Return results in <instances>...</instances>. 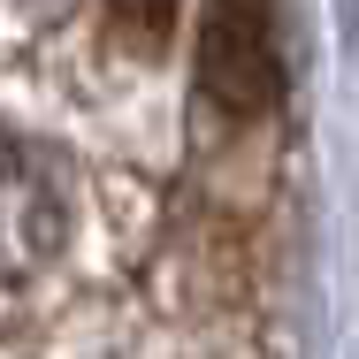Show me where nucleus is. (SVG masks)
I'll use <instances>...</instances> for the list:
<instances>
[{
  "label": "nucleus",
  "instance_id": "f257e3e1",
  "mask_svg": "<svg viewBox=\"0 0 359 359\" xmlns=\"http://www.w3.org/2000/svg\"><path fill=\"white\" fill-rule=\"evenodd\" d=\"M69 237V184L46 145L0 130V313H15L54 276Z\"/></svg>",
  "mask_w": 359,
  "mask_h": 359
},
{
  "label": "nucleus",
  "instance_id": "f03ea898",
  "mask_svg": "<svg viewBox=\"0 0 359 359\" xmlns=\"http://www.w3.org/2000/svg\"><path fill=\"white\" fill-rule=\"evenodd\" d=\"M199 92L222 115H268L283 100V39L268 0H207L199 15Z\"/></svg>",
  "mask_w": 359,
  "mask_h": 359
},
{
  "label": "nucleus",
  "instance_id": "7ed1b4c3",
  "mask_svg": "<svg viewBox=\"0 0 359 359\" xmlns=\"http://www.w3.org/2000/svg\"><path fill=\"white\" fill-rule=\"evenodd\" d=\"M107 15H115L123 31H138V39H161V31L176 23V0H107Z\"/></svg>",
  "mask_w": 359,
  "mask_h": 359
}]
</instances>
